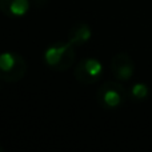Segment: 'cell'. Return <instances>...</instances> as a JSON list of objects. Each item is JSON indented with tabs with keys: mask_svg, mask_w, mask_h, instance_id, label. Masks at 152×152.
<instances>
[{
	"mask_svg": "<svg viewBox=\"0 0 152 152\" xmlns=\"http://www.w3.org/2000/svg\"><path fill=\"white\" fill-rule=\"evenodd\" d=\"M75 45L69 42H56L50 44L44 51V63L50 69L56 72L68 71L75 63Z\"/></svg>",
	"mask_w": 152,
	"mask_h": 152,
	"instance_id": "6da1fadb",
	"label": "cell"
},
{
	"mask_svg": "<svg viewBox=\"0 0 152 152\" xmlns=\"http://www.w3.org/2000/svg\"><path fill=\"white\" fill-rule=\"evenodd\" d=\"M128 92L119 81H105L99 87L96 92V102L100 108L105 111H115L126 103Z\"/></svg>",
	"mask_w": 152,
	"mask_h": 152,
	"instance_id": "7a4b0ae2",
	"label": "cell"
},
{
	"mask_svg": "<svg viewBox=\"0 0 152 152\" xmlns=\"http://www.w3.org/2000/svg\"><path fill=\"white\" fill-rule=\"evenodd\" d=\"M27 61L18 52L0 53V79L7 83H18L27 74Z\"/></svg>",
	"mask_w": 152,
	"mask_h": 152,
	"instance_id": "3957f363",
	"label": "cell"
},
{
	"mask_svg": "<svg viewBox=\"0 0 152 152\" xmlns=\"http://www.w3.org/2000/svg\"><path fill=\"white\" fill-rule=\"evenodd\" d=\"M104 68L102 63L95 58H84L74 68V76L80 84L91 86L103 77Z\"/></svg>",
	"mask_w": 152,
	"mask_h": 152,
	"instance_id": "277c9868",
	"label": "cell"
},
{
	"mask_svg": "<svg viewBox=\"0 0 152 152\" xmlns=\"http://www.w3.org/2000/svg\"><path fill=\"white\" fill-rule=\"evenodd\" d=\"M111 72L119 81H128L135 74V61L126 52H119L111 59Z\"/></svg>",
	"mask_w": 152,
	"mask_h": 152,
	"instance_id": "5b68a950",
	"label": "cell"
},
{
	"mask_svg": "<svg viewBox=\"0 0 152 152\" xmlns=\"http://www.w3.org/2000/svg\"><path fill=\"white\" fill-rule=\"evenodd\" d=\"M31 8V0H0V12L12 19L23 18Z\"/></svg>",
	"mask_w": 152,
	"mask_h": 152,
	"instance_id": "8992f818",
	"label": "cell"
},
{
	"mask_svg": "<svg viewBox=\"0 0 152 152\" xmlns=\"http://www.w3.org/2000/svg\"><path fill=\"white\" fill-rule=\"evenodd\" d=\"M92 37V29L86 21H79V23L74 24L69 28L68 35H67V42L74 44L75 47H80L84 45L86 43L89 42Z\"/></svg>",
	"mask_w": 152,
	"mask_h": 152,
	"instance_id": "52a82bcc",
	"label": "cell"
},
{
	"mask_svg": "<svg viewBox=\"0 0 152 152\" xmlns=\"http://www.w3.org/2000/svg\"><path fill=\"white\" fill-rule=\"evenodd\" d=\"M150 96V87L145 83H135L128 92V97L134 102H144Z\"/></svg>",
	"mask_w": 152,
	"mask_h": 152,
	"instance_id": "ba28073f",
	"label": "cell"
},
{
	"mask_svg": "<svg viewBox=\"0 0 152 152\" xmlns=\"http://www.w3.org/2000/svg\"><path fill=\"white\" fill-rule=\"evenodd\" d=\"M47 3H48V0H31V4H34L35 7H37V8L44 7Z\"/></svg>",
	"mask_w": 152,
	"mask_h": 152,
	"instance_id": "9c48e42d",
	"label": "cell"
},
{
	"mask_svg": "<svg viewBox=\"0 0 152 152\" xmlns=\"http://www.w3.org/2000/svg\"><path fill=\"white\" fill-rule=\"evenodd\" d=\"M0 152H4V147H3L1 144H0Z\"/></svg>",
	"mask_w": 152,
	"mask_h": 152,
	"instance_id": "30bf717a",
	"label": "cell"
},
{
	"mask_svg": "<svg viewBox=\"0 0 152 152\" xmlns=\"http://www.w3.org/2000/svg\"><path fill=\"white\" fill-rule=\"evenodd\" d=\"M0 81H1V79H0ZM0 88H1V87H0Z\"/></svg>",
	"mask_w": 152,
	"mask_h": 152,
	"instance_id": "8fae6325",
	"label": "cell"
}]
</instances>
